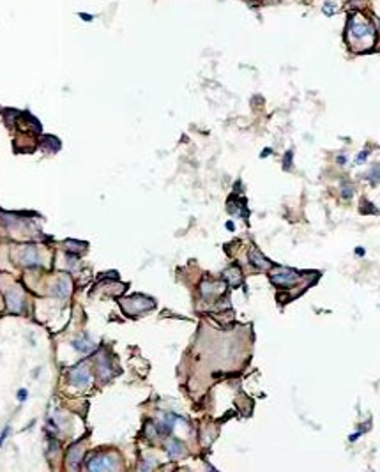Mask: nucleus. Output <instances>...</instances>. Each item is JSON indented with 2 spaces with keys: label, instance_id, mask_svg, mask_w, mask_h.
Returning a JSON list of instances; mask_svg holds the SVG:
<instances>
[{
  "label": "nucleus",
  "instance_id": "nucleus-12",
  "mask_svg": "<svg viewBox=\"0 0 380 472\" xmlns=\"http://www.w3.org/2000/svg\"><path fill=\"white\" fill-rule=\"evenodd\" d=\"M73 347L78 352H83V354H89V352H92V350L96 349V345L90 342L89 338H87V336H83V338H80V339H74Z\"/></svg>",
  "mask_w": 380,
  "mask_h": 472
},
{
  "label": "nucleus",
  "instance_id": "nucleus-5",
  "mask_svg": "<svg viewBox=\"0 0 380 472\" xmlns=\"http://www.w3.org/2000/svg\"><path fill=\"white\" fill-rule=\"evenodd\" d=\"M7 308L13 313H20L23 310V294L20 292V289H11L6 295Z\"/></svg>",
  "mask_w": 380,
  "mask_h": 472
},
{
  "label": "nucleus",
  "instance_id": "nucleus-13",
  "mask_svg": "<svg viewBox=\"0 0 380 472\" xmlns=\"http://www.w3.org/2000/svg\"><path fill=\"white\" fill-rule=\"evenodd\" d=\"M98 371H99V375H101V381H108V379L113 375V370L108 366V359L103 357V355L98 359Z\"/></svg>",
  "mask_w": 380,
  "mask_h": 472
},
{
  "label": "nucleus",
  "instance_id": "nucleus-18",
  "mask_svg": "<svg viewBox=\"0 0 380 472\" xmlns=\"http://www.w3.org/2000/svg\"><path fill=\"white\" fill-rule=\"evenodd\" d=\"M355 253H357L359 257H363V255H365V250H363V248H357V251H355Z\"/></svg>",
  "mask_w": 380,
  "mask_h": 472
},
{
  "label": "nucleus",
  "instance_id": "nucleus-1",
  "mask_svg": "<svg viewBox=\"0 0 380 472\" xmlns=\"http://www.w3.org/2000/svg\"><path fill=\"white\" fill-rule=\"evenodd\" d=\"M347 37H349L350 46L355 51L370 50L375 43V27L366 16L361 13H354L349 20V29H347Z\"/></svg>",
  "mask_w": 380,
  "mask_h": 472
},
{
  "label": "nucleus",
  "instance_id": "nucleus-8",
  "mask_svg": "<svg viewBox=\"0 0 380 472\" xmlns=\"http://www.w3.org/2000/svg\"><path fill=\"white\" fill-rule=\"evenodd\" d=\"M53 292L57 297H62V299H66L67 295H69V292H71V281H69V278L67 276H64V278H61L57 281V285L53 287Z\"/></svg>",
  "mask_w": 380,
  "mask_h": 472
},
{
  "label": "nucleus",
  "instance_id": "nucleus-9",
  "mask_svg": "<svg viewBox=\"0 0 380 472\" xmlns=\"http://www.w3.org/2000/svg\"><path fill=\"white\" fill-rule=\"evenodd\" d=\"M250 262H251V266H255L257 269H267V267H271L269 260L263 257L258 250H255V248L250 251Z\"/></svg>",
  "mask_w": 380,
  "mask_h": 472
},
{
  "label": "nucleus",
  "instance_id": "nucleus-6",
  "mask_svg": "<svg viewBox=\"0 0 380 472\" xmlns=\"http://www.w3.org/2000/svg\"><path fill=\"white\" fill-rule=\"evenodd\" d=\"M82 458H83V447L80 444L71 447L69 453H67V465H69V469H78Z\"/></svg>",
  "mask_w": 380,
  "mask_h": 472
},
{
  "label": "nucleus",
  "instance_id": "nucleus-15",
  "mask_svg": "<svg viewBox=\"0 0 380 472\" xmlns=\"http://www.w3.org/2000/svg\"><path fill=\"white\" fill-rule=\"evenodd\" d=\"M352 193H354V191H352V186H350V184L343 182V184H341V197L349 200V198L352 197Z\"/></svg>",
  "mask_w": 380,
  "mask_h": 472
},
{
  "label": "nucleus",
  "instance_id": "nucleus-11",
  "mask_svg": "<svg viewBox=\"0 0 380 472\" xmlns=\"http://www.w3.org/2000/svg\"><path fill=\"white\" fill-rule=\"evenodd\" d=\"M223 278L228 281V285L232 287H237L239 283H241L242 276H241V269L239 267H230L228 271H225V274H223Z\"/></svg>",
  "mask_w": 380,
  "mask_h": 472
},
{
  "label": "nucleus",
  "instance_id": "nucleus-16",
  "mask_svg": "<svg viewBox=\"0 0 380 472\" xmlns=\"http://www.w3.org/2000/svg\"><path fill=\"white\" fill-rule=\"evenodd\" d=\"M366 158H368V153H366V150H363V153L357 156V161H355V163H357V165H361V163H365Z\"/></svg>",
  "mask_w": 380,
  "mask_h": 472
},
{
  "label": "nucleus",
  "instance_id": "nucleus-7",
  "mask_svg": "<svg viewBox=\"0 0 380 472\" xmlns=\"http://www.w3.org/2000/svg\"><path fill=\"white\" fill-rule=\"evenodd\" d=\"M165 449H166V453H168V457H170V458H181L182 455L186 453L182 442L175 441V439H170V441L166 442Z\"/></svg>",
  "mask_w": 380,
  "mask_h": 472
},
{
  "label": "nucleus",
  "instance_id": "nucleus-2",
  "mask_svg": "<svg viewBox=\"0 0 380 472\" xmlns=\"http://www.w3.org/2000/svg\"><path fill=\"white\" fill-rule=\"evenodd\" d=\"M301 279V274L294 269H289V267H274L271 271V281L274 283L276 287H292Z\"/></svg>",
  "mask_w": 380,
  "mask_h": 472
},
{
  "label": "nucleus",
  "instance_id": "nucleus-14",
  "mask_svg": "<svg viewBox=\"0 0 380 472\" xmlns=\"http://www.w3.org/2000/svg\"><path fill=\"white\" fill-rule=\"evenodd\" d=\"M218 292H221V285H219V283H211V281L202 283V294L203 295L218 294Z\"/></svg>",
  "mask_w": 380,
  "mask_h": 472
},
{
  "label": "nucleus",
  "instance_id": "nucleus-17",
  "mask_svg": "<svg viewBox=\"0 0 380 472\" xmlns=\"http://www.w3.org/2000/svg\"><path fill=\"white\" fill-rule=\"evenodd\" d=\"M338 163H339V165H345V163H347L345 156H338Z\"/></svg>",
  "mask_w": 380,
  "mask_h": 472
},
{
  "label": "nucleus",
  "instance_id": "nucleus-4",
  "mask_svg": "<svg viewBox=\"0 0 380 472\" xmlns=\"http://www.w3.org/2000/svg\"><path fill=\"white\" fill-rule=\"evenodd\" d=\"M92 377H90V370L87 366V363H80L78 366H74L73 370L69 371V384L76 387H87L90 384Z\"/></svg>",
  "mask_w": 380,
  "mask_h": 472
},
{
  "label": "nucleus",
  "instance_id": "nucleus-3",
  "mask_svg": "<svg viewBox=\"0 0 380 472\" xmlns=\"http://www.w3.org/2000/svg\"><path fill=\"white\" fill-rule=\"evenodd\" d=\"M119 462L113 455L98 453L87 460V469L89 470H113L117 469Z\"/></svg>",
  "mask_w": 380,
  "mask_h": 472
},
{
  "label": "nucleus",
  "instance_id": "nucleus-10",
  "mask_svg": "<svg viewBox=\"0 0 380 472\" xmlns=\"http://www.w3.org/2000/svg\"><path fill=\"white\" fill-rule=\"evenodd\" d=\"M37 251H35L34 246H27L25 250L22 251V262L25 263V266H35L37 263Z\"/></svg>",
  "mask_w": 380,
  "mask_h": 472
}]
</instances>
